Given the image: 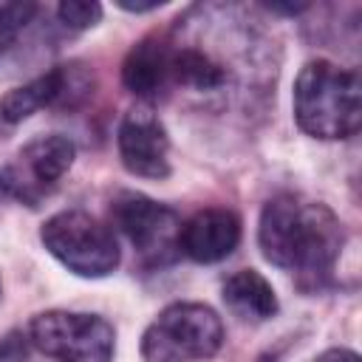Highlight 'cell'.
Returning <instances> with one entry per match:
<instances>
[{"instance_id": "cell-1", "label": "cell", "mask_w": 362, "mask_h": 362, "mask_svg": "<svg viewBox=\"0 0 362 362\" xmlns=\"http://www.w3.org/2000/svg\"><path fill=\"white\" fill-rule=\"evenodd\" d=\"M257 243L263 257L297 274L300 286H320L342 252L345 232L339 218L317 201L300 195H277L260 212Z\"/></svg>"}, {"instance_id": "cell-2", "label": "cell", "mask_w": 362, "mask_h": 362, "mask_svg": "<svg viewBox=\"0 0 362 362\" xmlns=\"http://www.w3.org/2000/svg\"><path fill=\"white\" fill-rule=\"evenodd\" d=\"M294 119L314 139H348L362 122V96L356 71L328 59L303 65L294 82Z\"/></svg>"}, {"instance_id": "cell-3", "label": "cell", "mask_w": 362, "mask_h": 362, "mask_svg": "<svg viewBox=\"0 0 362 362\" xmlns=\"http://www.w3.org/2000/svg\"><path fill=\"white\" fill-rule=\"evenodd\" d=\"M223 322L204 303L167 305L141 337L144 362H201L221 351Z\"/></svg>"}, {"instance_id": "cell-4", "label": "cell", "mask_w": 362, "mask_h": 362, "mask_svg": "<svg viewBox=\"0 0 362 362\" xmlns=\"http://www.w3.org/2000/svg\"><path fill=\"white\" fill-rule=\"evenodd\" d=\"M40 240L79 277H105L119 266V243L113 232L82 209L51 215L40 229Z\"/></svg>"}, {"instance_id": "cell-5", "label": "cell", "mask_w": 362, "mask_h": 362, "mask_svg": "<svg viewBox=\"0 0 362 362\" xmlns=\"http://www.w3.org/2000/svg\"><path fill=\"white\" fill-rule=\"evenodd\" d=\"M25 337L57 362H110L116 348L113 325L79 311H42L28 322Z\"/></svg>"}, {"instance_id": "cell-6", "label": "cell", "mask_w": 362, "mask_h": 362, "mask_svg": "<svg viewBox=\"0 0 362 362\" xmlns=\"http://www.w3.org/2000/svg\"><path fill=\"white\" fill-rule=\"evenodd\" d=\"M110 218L147 266H167L181 255V218L170 206L141 192H119L110 204Z\"/></svg>"}, {"instance_id": "cell-7", "label": "cell", "mask_w": 362, "mask_h": 362, "mask_svg": "<svg viewBox=\"0 0 362 362\" xmlns=\"http://www.w3.org/2000/svg\"><path fill=\"white\" fill-rule=\"evenodd\" d=\"M74 156H76V147L71 139L57 136V133L40 136L28 141L20 150L17 161L0 173V189L34 206L71 170Z\"/></svg>"}, {"instance_id": "cell-8", "label": "cell", "mask_w": 362, "mask_h": 362, "mask_svg": "<svg viewBox=\"0 0 362 362\" xmlns=\"http://www.w3.org/2000/svg\"><path fill=\"white\" fill-rule=\"evenodd\" d=\"M119 158L127 173L139 178L170 175V136L158 116L147 107H133L119 124Z\"/></svg>"}, {"instance_id": "cell-9", "label": "cell", "mask_w": 362, "mask_h": 362, "mask_svg": "<svg viewBox=\"0 0 362 362\" xmlns=\"http://www.w3.org/2000/svg\"><path fill=\"white\" fill-rule=\"evenodd\" d=\"M240 243V218L232 209L209 206L195 212L178 232V249L195 263H218Z\"/></svg>"}, {"instance_id": "cell-10", "label": "cell", "mask_w": 362, "mask_h": 362, "mask_svg": "<svg viewBox=\"0 0 362 362\" xmlns=\"http://www.w3.org/2000/svg\"><path fill=\"white\" fill-rule=\"evenodd\" d=\"M170 57H173V40L167 37L150 34L141 42H136L122 65L124 88L141 99H158L167 90H173Z\"/></svg>"}, {"instance_id": "cell-11", "label": "cell", "mask_w": 362, "mask_h": 362, "mask_svg": "<svg viewBox=\"0 0 362 362\" xmlns=\"http://www.w3.org/2000/svg\"><path fill=\"white\" fill-rule=\"evenodd\" d=\"M71 88V74H68V65H59L14 90H8L3 99H0V116L11 124L28 119L31 113H37L40 107H48V105H57L65 90Z\"/></svg>"}, {"instance_id": "cell-12", "label": "cell", "mask_w": 362, "mask_h": 362, "mask_svg": "<svg viewBox=\"0 0 362 362\" xmlns=\"http://www.w3.org/2000/svg\"><path fill=\"white\" fill-rule=\"evenodd\" d=\"M223 303L229 305L232 314L252 322H263L277 314L274 288L255 269H240L223 280Z\"/></svg>"}, {"instance_id": "cell-13", "label": "cell", "mask_w": 362, "mask_h": 362, "mask_svg": "<svg viewBox=\"0 0 362 362\" xmlns=\"http://www.w3.org/2000/svg\"><path fill=\"white\" fill-rule=\"evenodd\" d=\"M37 14V3H20V0H3L0 3V54H6L17 37L25 31L31 17Z\"/></svg>"}, {"instance_id": "cell-14", "label": "cell", "mask_w": 362, "mask_h": 362, "mask_svg": "<svg viewBox=\"0 0 362 362\" xmlns=\"http://www.w3.org/2000/svg\"><path fill=\"white\" fill-rule=\"evenodd\" d=\"M57 14H59L62 25L82 31V28H90V25H96L102 20V6L99 3H88V0H65V3H59Z\"/></svg>"}, {"instance_id": "cell-15", "label": "cell", "mask_w": 362, "mask_h": 362, "mask_svg": "<svg viewBox=\"0 0 362 362\" xmlns=\"http://www.w3.org/2000/svg\"><path fill=\"white\" fill-rule=\"evenodd\" d=\"M20 359H25V337L8 334L6 339H0V362H20Z\"/></svg>"}, {"instance_id": "cell-16", "label": "cell", "mask_w": 362, "mask_h": 362, "mask_svg": "<svg viewBox=\"0 0 362 362\" xmlns=\"http://www.w3.org/2000/svg\"><path fill=\"white\" fill-rule=\"evenodd\" d=\"M317 362H359V354H354L348 348H331V351L320 354Z\"/></svg>"}]
</instances>
